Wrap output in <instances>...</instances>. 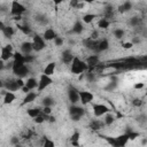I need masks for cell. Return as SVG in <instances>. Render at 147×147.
Returning <instances> with one entry per match:
<instances>
[{"mask_svg":"<svg viewBox=\"0 0 147 147\" xmlns=\"http://www.w3.org/2000/svg\"><path fill=\"white\" fill-rule=\"evenodd\" d=\"M87 70H88V67H87V64L85 63L84 60H82L78 56H75L72 59V61L70 63V71H71V74L79 76L80 74H84Z\"/></svg>","mask_w":147,"mask_h":147,"instance_id":"cell-1","label":"cell"},{"mask_svg":"<svg viewBox=\"0 0 147 147\" xmlns=\"http://www.w3.org/2000/svg\"><path fill=\"white\" fill-rule=\"evenodd\" d=\"M102 138L111 146V147H125L127 141H129V137L127 134L124 132L117 137H109V136H102Z\"/></svg>","mask_w":147,"mask_h":147,"instance_id":"cell-2","label":"cell"},{"mask_svg":"<svg viewBox=\"0 0 147 147\" xmlns=\"http://www.w3.org/2000/svg\"><path fill=\"white\" fill-rule=\"evenodd\" d=\"M68 110H69V116L74 122L80 121L83 118V116L85 115V109L78 105H70Z\"/></svg>","mask_w":147,"mask_h":147,"instance_id":"cell-3","label":"cell"},{"mask_svg":"<svg viewBox=\"0 0 147 147\" xmlns=\"http://www.w3.org/2000/svg\"><path fill=\"white\" fill-rule=\"evenodd\" d=\"M26 11V7L18 2V1H11L10 2V15H13L14 17H22V15Z\"/></svg>","mask_w":147,"mask_h":147,"instance_id":"cell-4","label":"cell"},{"mask_svg":"<svg viewBox=\"0 0 147 147\" xmlns=\"http://www.w3.org/2000/svg\"><path fill=\"white\" fill-rule=\"evenodd\" d=\"M92 111L95 117H102L106 114L110 113V109L105 103H93L92 105Z\"/></svg>","mask_w":147,"mask_h":147,"instance_id":"cell-5","label":"cell"},{"mask_svg":"<svg viewBox=\"0 0 147 147\" xmlns=\"http://www.w3.org/2000/svg\"><path fill=\"white\" fill-rule=\"evenodd\" d=\"M53 83V78L49 77V76H46L44 74L40 75L39 77V80H38V87H37V93L39 94L40 92H42L44 90H46L49 85H52Z\"/></svg>","mask_w":147,"mask_h":147,"instance_id":"cell-6","label":"cell"},{"mask_svg":"<svg viewBox=\"0 0 147 147\" xmlns=\"http://www.w3.org/2000/svg\"><path fill=\"white\" fill-rule=\"evenodd\" d=\"M32 48H33V52H41L42 49H45L46 47V41L44 40V38L40 36V34H34L33 38H32Z\"/></svg>","mask_w":147,"mask_h":147,"instance_id":"cell-7","label":"cell"},{"mask_svg":"<svg viewBox=\"0 0 147 147\" xmlns=\"http://www.w3.org/2000/svg\"><path fill=\"white\" fill-rule=\"evenodd\" d=\"M13 55H14V49H13V46L10 44H7L5 46L1 47V51H0V59L6 62V61H9L10 59H13Z\"/></svg>","mask_w":147,"mask_h":147,"instance_id":"cell-8","label":"cell"},{"mask_svg":"<svg viewBox=\"0 0 147 147\" xmlns=\"http://www.w3.org/2000/svg\"><path fill=\"white\" fill-rule=\"evenodd\" d=\"M67 94H68V99L71 105H77L79 102V91L74 85H69Z\"/></svg>","mask_w":147,"mask_h":147,"instance_id":"cell-9","label":"cell"},{"mask_svg":"<svg viewBox=\"0 0 147 147\" xmlns=\"http://www.w3.org/2000/svg\"><path fill=\"white\" fill-rule=\"evenodd\" d=\"M84 61L88 67L87 71H92L94 68H96L100 64V56L98 54H92V55H88Z\"/></svg>","mask_w":147,"mask_h":147,"instance_id":"cell-10","label":"cell"},{"mask_svg":"<svg viewBox=\"0 0 147 147\" xmlns=\"http://www.w3.org/2000/svg\"><path fill=\"white\" fill-rule=\"evenodd\" d=\"M94 99V94L90 91H79V102L83 106H86L88 103H92Z\"/></svg>","mask_w":147,"mask_h":147,"instance_id":"cell-11","label":"cell"},{"mask_svg":"<svg viewBox=\"0 0 147 147\" xmlns=\"http://www.w3.org/2000/svg\"><path fill=\"white\" fill-rule=\"evenodd\" d=\"M13 71V74L17 77V78H24V77H26L29 74H30V68H29V64H23V65H21V67H18V68H16V69H14V70H11Z\"/></svg>","mask_w":147,"mask_h":147,"instance_id":"cell-12","label":"cell"},{"mask_svg":"<svg viewBox=\"0 0 147 147\" xmlns=\"http://www.w3.org/2000/svg\"><path fill=\"white\" fill-rule=\"evenodd\" d=\"M109 48V40L107 38H102L99 39L96 41V47H95V53L94 54H99V53H103L106 51H108Z\"/></svg>","mask_w":147,"mask_h":147,"instance_id":"cell-13","label":"cell"},{"mask_svg":"<svg viewBox=\"0 0 147 147\" xmlns=\"http://www.w3.org/2000/svg\"><path fill=\"white\" fill-rule=\"evenodd\" d=\"M3 88L6 90V91H8V92H16V91H18L20 90V87H18V85H17V83H16V78H9V79H7V80H3Z\"/></svg>","mask_w":147,"mask_h":147,"instance_id":"cell-14","label":"cell"},{"mask_svg":"<svg viewBox=\"0 0 147 147\" xmlns=\"http://www.w3.org/2000/svg\"><path fill=\"white\" fill-rule=\"evenodd\" d=\"M74 57H75V55H74V53H72V51L70 48H67L61 53V61L64 64H69L70 65V63H71Z\"/></svg>","mask_w":147,"mask_h":147,"instance_id":"cell-15","label":"cell"},{"mask_svg":"<svg viewBox=\"0 0 147 147\" xmlns=\"http://www.w3.org/2000/svg\"><path fill=\"white\" fill-rule=\"evenodd\" d=\"M41 37L44 38L45 41H53V40L57 37V34H56V32H55L54 29H52V28H47V29L42 32V36H41Z\"/></svg>","mask_w":147,"mask_h":147,"instance_id":"cell-16","label":"cell"},{"mask_svg":"<svg viewBox=\"0 0 147 147\" xmlns=\"http://www.w3.org/2000/svg\"><path fill=\"white\" fill-rule=\"evenodd\" d=\"M20 49H21V53L23 55H30L32 52H33V48H32V44L31 41H23L20 46Z\"/></svg>","mask_w":147,"mask_h":147,"instance_id":"cell-17","label":"cell"},{"mask_svg":"<svg viewBox=\"0 0 147 147\" xmlns=\"http://www.w3.org/2000/svg\"><path fill=\"white\" fill-rule=\"evenodd\" d=\"M3 94V103L5 105H10L16 100V94L13 92H8V91H2L1 92Z\"/></svg>","mask_w":147,"mask_h":147,"instance_id":"cell-18","label":"cell"},{"mask_svg":"<svg viewBox=\"0 0 147 147\" xmlns=\"http://www.w3.org/2000/svg\"><path fill=\"white\" fill-rule=\"evenodd\" d=\"M96 41H98V40H92L91 38H88V37H87V38L83 39L82 44H83V46H84L85 48H87V49H90V51H92V52H94V53H95Z\"/></svg>","mask_w":147,"mask_h":147,"instance_id":"cell-19","label":"cell"},{"mask_svg":"<svg viewBox=\"0 0 147 147\" xmlns=\"http://www.w3.org/2000/svg\"><path fill=\"white\" fill-rule=\"evenodd\" d=\"M55 69H56V63H55V62H49V63H47L46 67L44 68L42 74L46 75V76L52 77V76L55 74Z\"/></svg>","mask_w":147,"mask_h":147,"instance_id":"cell-20","label":"cell"},{"mask_svg":"<svg viewBox=\"0 0 147 147\" xmlns=\"http://www.w3.org/2000/svg\"><path fill=\"white\" fill-rule=\"evenodd\" d=\"M38 96V93L37 92H33V91H30L28 94H25L24 99H23V102L22 105H28V103H32Z\"/></svg>","mask_w":147,"mask_h":147,"instance_id":"cell-21","label":"cell"},{"mask_svg":"<svg viewBox=\"0 0 147 147\" xmlns=\"http://www.w3.org/2000/svg\"><path fill=\"white\" fill-rule=\"evenodd\" d=\"M84 31V24L82 21H76L72 25V29H71V32L75 33V34H82Z\"/></svg>","mask_w":147,"mask_h":147,"instance_id":"cell-22","label":"cell"},{"mask_svg":"<svg viewBox=\"0 0 147 147\" xmlns=\"http://www.w3.org/2000/svg\"><path fill=\"white\" fill-rule=\"evenodd\" d=\"M79 139H80V133L78 131H74V133L70 137V144L72 147H79Z\"/></svg>","mask_w":147,"mask_h":147,"instance_id":"cell-23","label":"cell"},{"mask_svg":"<svg viewBox=\"0 0 147 147\" xmlns=\"http://www.w3.org/2000/svg\"><path fill=\"white\" fill-rule=\"evenodd\" d=\"M132 2L131 1H124V2H122L119 6H118V11L119 13H122V14H124V13H127V11H130L131 9H132Z\"/></svg>","mask_w":147,"mask_h":147,"instance_id":"cell-24","label":"cell"},{"mask_svg":"<svg viewBox=\"0 0 147 147\" xmlns=\"http://www.w3.org/2000/svg\"><path fill=\"white\" fill-rule=\"evenodd\" d=\"M25 86L30 90V91H33L38 87V80L34 78V77H29L26 80H25Z\"/></svg>","mask_w":147,"mask_h":147,"instance_id":"cell-25","label":"cell"},{"mask_svg":"<svg viewBox=\"0 0 147 147\" xmlns=\"http://www.w3.org/2000/svg\"><path fill=\"white\" fill-rule=\"evenodd\" d=\"M103 126H105L103 121H100V119H92V121L90 122V127H91L92 130H94V131H99V130H101Z\"/></svg>","mask_w":147,"mask_h":147,"instance_id":"cell-26","label":"cell"},{"mask_svg":"<svg viewBox=\"0 0 147 147\" xmlns=\"http://www.w3.org/2000/svg\"><path fill=\"white\" fill-rule=\"evenodd\" d=\"M110 24H111L110 20H107V18H105V17H101V18L98 21V28L101 29V30H107V29H109Z\"/></svg>","mask_w":147,"mask_h":147,"instance_id":"cell-27","label":"cell"},{"mask_svg":"<svg viewBox=\"0 0 147 147\" xmlns=\"http://www.w3.org/2000/svg\"><path fill=\"white\" fill-rule=\"evenodd\" d=\"M102 121H103L105 126H110V125H113V124L115 123L116 117H115L111 113H108V114H106V115H105V118H103Z\"/></svg>","mask_w":147,"mask_h":147,"instance_id":"cell-28","label":"cell"},{"mask_svg":"<svg viewBox=\"0 0 147 147\" xmlns=\"http://www.w3.org/2000/svg\"><path fill=\"white\" fill-rule=\"evenodd\" d=\"M40 114H41V110L39 108H29V109H26V115L29 117H31L32 119L36 118L37 116H39Z\"/></svg>","mask_w":147,"mask_h":147,"instance_id":"cell-29","label":"cell"},{"mask_svg":"<svg viewBox=\"0 0 147 147\" xmlns=\"http://www.w3.org/2000/svg\"><path fill=\"white\" fill-rule=\"evenodd\" d=\"M2 33H3V36H5L6 38H11V37L14 36V33H15V29H14V26H11V25H6V28L3 29Z\"/></svg>","mask_w":147,"mask_h":147,"instance_id":"cell-30","label":"cell"},{"mask_svg":"<svg viewBox=\"0 0 147 147\" xmlns=\"http://www.w3.org/2000/svg\"><path fill=\"white\" fill-rule=\"evenodd\" d=\"M95 17H96L95 14H91V13H88V14H84L83 17H82V22L85 23V24H90V23L93 22V20H94Z\"/></svg>","mask_w":147,"mask_h":147,"instance_id":"cell-31","label":"cell"},{"mask_svg":"<svg viewBox=\"0 0 147 147\" xmlns=\"http://www.w3.org/2000/svg\"><path fill=\"white\" fill-rule=\"evenodd\" d=\"M41 103H42V107H52V106L55 103V100H54L52 96L47 95V96L42 98V100H41Z\"/></svg>","mask_w":147,"mask_h":147,"instance_id":"cell-32","label":"cell"},{"mask_svg":"<svg viewBox=\"0 0 147 147\" xmlns=\"http://www.w3.org/2000/svg\"><path fill=\"white\" fill-rule=\"evenodd\" d=\"M113 36L116 38V39H122L124 36H125V31L124 29L122 28H116L113 30Z\"/></svg>","mask_w":147,"mask_h":147,"instance_id":"cell-33","label":"cell"},{"mask_svg":"<svg viewBox=\"0 0 147 147\" xmlns=\"http://www.w3.org/2000/svg\"><path fill=\"white\" fill-rule=\"evenodd\" d=\"M17 28H18V30L22 32V33H24V34H31V32H32V30L30 29V26H28V25H23V24H17Z\"/></svg>","mask_w":147,"mask_h":147,"instance_id":"cell-34","label":"cell"},{"mask_svg":"<svg viewBox=\"0 0 147 147\" xmlns=\"http://www.w3.org/2000/svg\"><path fill=\"white\" fill-rule=\"evenodd\" d=\"M141 23V18L140 17H138V16H132L130 20H129V24L131 25V26H138L139 24Z\"/></svg>","mask_w":147,"mask_h":147,"instance_id":"cell-35","label":"cell"},{"mask_svg":"<svg viewBox=\"0 0 147 147\" xmlns=\"http://www.w3.org/2000/svg\"><path fill=\"white\" fill-rule=\"evenodd\" d=\"M125 133L127 134L129 140H134V139H137V138L140 137V133H139V132H137V131H132V130H129V131H126Z\"/></svg>","mask_w":147,"mask_h":147,"instance_id":"cell-36","label":"cell"},{"mask_svg":"<svg viewBox=\"0 0 147 147\" xmlns=\"http://www.w3.org/2000/svg\"><path fill=\"white\" fill-rule=\"evenodd\" d=\"M85 79H86L87 82H90V83L95 82V79H96L95 74L92 72V71H86V72H85Z\"/></svg>","mask_w":147,"mask_h":147,"instance_id":"cell-37","label":"cell"},{"mask_svg":"<svg viewBox=\"0 0 147 147\" xmlns=\"http://www.w3.org/2000/svg\"><path fill=\"white\" fill-rule=\"evenodd\" d=\"M42 147H55V142L49 138H45L42 142Z\"/></svg>","mask_w":147,"mask_h":147,"instance_id":"cell-38","label":"cell"},{"mask_svg":"<svg viewBox=\"0 0 147 147\" xmlns=\"http://www.w3.org/2000/svg\"><path fill=\"white\" fill-rule=\"evenodd\" d=\"M53 41H54V45H55L56 47H61V46L64 44V39H63L62 37H59V36H57Z\"/></svg>","mask_w":147,"mask_h":147,"instance_id":"cell-39","label":"cell"},{"mask_svg":"<svg viewBox=\"0 0 147 147\" xmlns=\"http://www.w3.org/2000/svg\"><path fill=\"white\" fill-rule=\"evenodd\" d=\"M36 60V57L32 55V54H30V55H24V61H25V64H31L33 61Z\"/></svg>","mask_w":147,"mask_h":147,"instance_id":"cell-40","label":"cell"},{"mask_svg":"<svg viewBox=\"0 0 147 147\" xmlns=\"http://www.w3.org/2000/svg\"><path fill=\"white\" fill-rule=\"evenodd\" d=\"M134 45L131 42V41H125V42H122V48L123 49H131Z\"/></svg>","mask_w":147,"mask_h":147,"instance_id":"cell-41","label":"cell"},{"mask_svg":"<svg viewBox=\"0 0 147 147\" xmlns=\"http://www.w3.org/2000/svg\"><path fill=\"white\" fill-rule=\"evenodd\" d=\"M33 122L36 123V124H42L44 122H45V118L41 116V114L39 115V116H37L36 118H33Z\"/></svg>","mask_w":147,"mask_h":147,"instance_id":"cell-42","label":"cell"},{"mask_svg":"<svg viewBox=\"0 0 147 147\" xmlns=\"http://www.w3.org/2000/svg\"><path fill=\"white\" fill-rule=\"evenodd\" d=\"M88 38H91L92 40H99V31L98 30H94Z\"/></svg>","mask_w":147,"mask_h":147,"instance_id":"cell-43","label":"cell"},{"mask_svg":"<svg viewBox=\"0 0 147 147\" xmlns=\"http://www.w3.org/2000/svg\"><path fill=\"white\" fill-rule=\"evenodd\" d=\"M132 103H133V106H134V107H140V106L142 105V100H141V99L136 98V99H133Z\"/></svg>","mask_w":147,"mask_h":147,"instance_id":"cell-44","label":"cell"},{"mask_svg":"<svg viewBox=\"0 0 147 147\" xmlns=\"http://www.w3.org/2000/svg\"><path fill=\"white\" fill-rule=\"evenodd\" d=\"M41 113H44V114H46V115H52V107H42V110H41Z\"/></svg>","mask_w":147,"mask_h":147,"instance_id":"cell-45","label":"cell"},{"mask_svg":"<svg viewBox=\"0 0 147 147\" xmlns=\"http://www.w3.org/2000/svg\"><path fill=\"white\" fill-rule=\"evenodd\" d=\"M10 144H11L13 146L20 144V138H18V137H11V138H10Z\"/></svg>","mask_w":147,"mask_h":147,"instance_id":"cell-46","label":"cell"},{"mask_svg":"<svg viewBox=\"0 0 147 147\" xmlns=\"http://www.w3.org/2000/svg\"><path fill=\"white\" fill-rule=\"evenodd\" d=\"M16 83H17V85H18V87H20V90L25 85V82H24L22 78H16Z\"/></svg>","mask_w":147,"mask_h":147,"instance_id":"cell-47","label":"cell"},{"mask_svg":"<svg viewBox=\"0 0 147 147\" xmlns=\"http://www.w3.org/2000/svg\"><path fill=\"white\" fill-rule=\"evenodd\" d=\"M78 2H79L78 0H71V1L69 2V5H70V7H71V8H75V9H76V7H77Z\"/></svg>","mask_w":147,"mask_h":147,"instance_id":"cell-48","label":"cell"},{"mask_svg":"<svg viewBox=\"0 0 147 147\" xmlns=\"http://www.w3.org/2000/svg\"><path fill=\"white\" fill-rule=\"evenodd\" d=\"M144 86H145L144 83H136L133 87H134L136 90H141V88H144Z\"/></svg>","mask_w":147,"mask_h":147,"instance_id":"cell-49","label":"cell"},{"mask_svg":"<svg viewBox=\"0 0 147 147\" xmlns=\"http://www.w3.org/2000/svg\"><path fill=\"white\" fill-rule=\"evenodd\" d=\"M5 69H6V63L0 59V72H1V71H3Z\"/></svg>","mask_w":147,"mask_h":147,"instance_id":"cell-50","label":"cell"},{"mask_svg":"<svg viewBox=\"0 0 147 147\" xmlns=\"http://www.w3.org/2000/svg\"><path fill=\"white\" fill-rule=\"evenodd\" d=\"M84 7H85V2H78V5H77V7H76V9H84Z\"/></svg>","mask_w":147,"mask_h":147,"instance_id":"cell-51","label":"cell"},{"mask_svg":"<svg viewBox=\"0 0 147 147\" xmlns=\"http://www.w3.org/2000/svg\"><path fill=\"white\" fill-rule=\"evenodd\" d=\"M21 91H22V93H24V94H28V93L30 92V90H29V88H28L25 85H24V86L21 88Z\"/></svg>","mask_w":147,"mask_h":147,"instance_id":"cell-52","label":"cell"},{"mask_svg":"<svg viewBox=\"0 0 147 147\" xmlns=\"http://www.w3.org/2000/svg\"><path fill=\"white\" fill-rule=\"evenodd\" d=\"M5 28H6V24H5V23H3V21H1V20H0V31H1V32H2V31H3V29H5Z\"/></svg>","mask_w":147,"mask_h":147,"instance_id":"cell-53","label":"cell"},{"mask_svg":"<svg viewBox=\"0 0 147 147\" xmlns=\"http://www.w3.org/2000/svg\"><path fill=\"white\" fill-rule=\"evenodd\" d=\"M56 121V118L54 117V116H52V115H49V118H48V122H51V123H54Z\"/></svg>","mask_w":147,"mask_h":147,"instance_id":"cell-54","label":"cell"},{"mask_svg":"<svg viewBox=\"0 0 147 147\" xmlns=\"http://www.w3.org/2000/svg\"><path fill=\"white\" fill-rule=\"evenodd\" d=\"M3 84H5V83H3V80L0 78V90H2V88H3Z\"/></svg>","mask_w":147,"mask_h":147,"instance_id":"cell-55","label":"cell"},{"mask_svg":"<svg viewBox=\"0 0 147 147\" xmlns=\"http://www.w3.org/2000/svg\"><path fill=\"white\" fill-rule=\"evenodd\" d=\"M141 144L145 146V145L147 144V139H146V138H142V140H141Z\"/></svg>","mask_w":147,"mask_h":147,"instance_id":"cell-56","label":"cell"},{"mask_svg":"<svg viewBox=\"0 0 147 147\" xmlns=\"http://www.w3.org/2000/svg\"><path fill=\"white\" fill-rule=\"evenodd\" d=\"M14 147H24V146H22V145H21V144H17V145H15V146H14Z\"/></svg>","mask_w":147,"mask_h":147,"instance_id":"cell-57","label":"cell"}]
</instances>
